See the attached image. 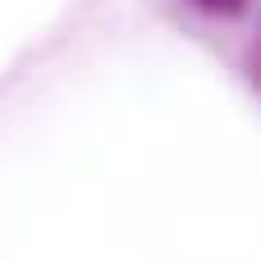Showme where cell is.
<instances>
[{"label": "cell", "mask_w": 261, "mask_h": 261, "mask_svg": "<svg viewBox=\"0 0 261 261\" xmlns=\"http://www.w3.org/2000/svg\"><path fill=\"white\" fill-rule=\"evenodd\" d=\"M197 9H206V14H239L243 9V0H193Z\"/></svg>", "instance_id": "1"}]
</instances>
